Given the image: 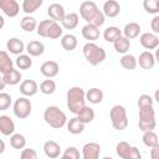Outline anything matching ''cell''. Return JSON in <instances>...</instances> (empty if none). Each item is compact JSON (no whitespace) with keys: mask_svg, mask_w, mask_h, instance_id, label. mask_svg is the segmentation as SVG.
<instances>
[{"mask_svg":"<svg viewBox=\"0 0 159 159\" xmlns=\"http://www.w3.org/2000/svg\"><path fill=\"white\" fill-rule=\"evenodd\" d=\"M80 15L87 24L94 25L97 27H101L106 21L103 11L98 9L94 1H83L80 5Z\"/></svg>","mask_w":159,"mask_h":159,"instance_id":"cell-1","label":"cell"},{"mask_svg":"<svg viewBox=\"0 0 159 159\" xmlns=\"http://www.w3.org/2000/svg\"><path fill=\"white\" fill-rule=\"evenodd\" d=\"M66 99L70 112L77 114L86 106V92L83 91L82 87L78 86L71 87L66 93Z\"/></svg>","mask_w":159,"mask_h":159,"instance_id":"cell-2","label":"cell"},{"mask_svg":"<svg viewBox=\"0 0 159 159\" xmlns=\"http://www.w3.org/2000/svg\"><path fill=\"white\" fill-rule=\"evenodd\" d=\"M43 119L50 127H52L55 129H60L67 124V117H66L65 112L61 111L56 106H50L45 109Z\"/></svg>","mask_w":159,"mask_h":159,"instance_id":"cell-3","label":"cell"},{"mask_svg":"<svg viewBox=\"0 0 159 159\" xmlns=\"http://www.w3.org/2000/svg\"><path fill=\"white\" fill-rule=\"evenodd\" d=\"M82 52H83V56L87 60V62L92 66H97V65L102 63L107 57L106 51L101 46L96 45L94 42H87L83 46Z\"/></svg>","mask_w":159,"mask_h":159,"instance_id":"cell-4","label":"cell"},{"mask_svg":"<svg viewBox=\"0 0 159 159\" xmlns=\"http://www.w3.org/2000/svg\"><path fill=\"white\" fill-rule=\"evenodd\" d=\"M109 118L112 127L116 130H124L128 127V117H127V111L123 106L116 104L111 108L109 112Z\"/></svg>","mask_w":159,"mask_h":159,"instance_id":"cell-5","label":"cell"},{"mask_svg":"<svg viewBox=\"0 0 159 159\" xmlns=\"http://www.w3.org/2000/svg\"><path fill=\"white\" fill-rule=\"evenodd\" d=\"M157 125V120H155V111L153 107H145V108H140L139 109V122H138V127L139 129L145 133V132H150L155 128Z\"/></svg>","mask_w":159,"mask_h":159,"instance_id":"cell-6","label":"cell"},{"mask_svg":"<svg viewBox=\"0 0 159 159\" xmlns=\"http://www.w3.org/2000/svg\"><path fill=\"white\" fill-rule=\"evenodd\" d=\"M116 153L122 159H142V154L139 149L124 140L119 142L116 145Z\"/></svg>","mask_w":159,"mask_h":159,"instance_id":"cell-7","label":"cell"},{"mask_svg":"<svg viewBox=\"0 0 159 159\" xmlns=\"http://www.w3.org/2000/svg\"><path fill=\"white\" fill-rule=\"evenodd\" d=\"M32 104L27 97H19L14 102V114L19 119H25L31 114Z\"/></svg>","mask_w":159,"mask_h":159,"instance_id":"cell-8","label":"cell"},{"mask_svg":"<svg viewBox=\"0 0 159 159\" xmlns=\"http://www.w3.org/2000/svg\"><path fill=\"white\" fill-rule=\"evenodd\" d=\"M139 41H140V45L147 51L157 50L159 47V37L154 32H144V34H142Z\"/></svg>","mask_w":159,"mask_h":159,"instance_id":"cell-9","label":"cell"},{"mask_svg":"<svg viewBox=\"0 0 159 159\" xmlns=\"http://www.w3.org/2000/svg\"><path fill=\"white\" fill-rule=\"evenodd\" d=\"M101 145L94 142L86 143L82 148V158L83 159H99Z\"/></svg>","mask_w":159,"mask_h":159,"instance_id":"cell-10","label":"cell"},{"mask_svg":"<svg viewBox=\"0 0 159 159\" xmlns=\"http://www.w3.org/2000/svg\"><path fill=\"white\" fill-rule=\"evenodd\" d=\"M0 9L9 17H15L20 12V5L16 0H1L0 1Z\"/></svg>","mask_w":159,"mask_h":159,"instance_id":"cell-11","label":"cell"},{"mask_svg":"<svg viewBox=\"0 0 159 159\" xmlns=\"http://www.w3.org/2000/svg\"><path fill=\"white\" fill-rule=\"evenodd\" d=\"M47 14L50 16L51 20L56 21V22H62V20L65 19L66 16V11H65V7L58 4V2H53L48 7H47Z\"/></svg>","mask_w":159,"mask_h":159,"instance_id":"cell-12","label":"cell"},{"mask_svg":"<svg viewBox=\"0 0 159 159\" xmlns=\"http://www.w3.org/2000/svg\"><path fill=\"white\" fill-rule=\"evenodd\" d=\"M58 71H60V66H58V63L56 61H46L40 67V72L46 78H53V77H56L58 75Z\"/></svg>","mask_w":159,"mask_h":159,"instance_id":"cell-13","label":"cell"},{"mask_svg":"<svg viewBox=\"0 0 159 159\" xmlns=\"http://www.w3.org/2000/svg\"><path fill=\"white\" fill-rule=\"evenodd\" d=\"M39 91V84L34 80H25L20 84V93L24 97H32L37 93Z\"/></svg>","mask_w":159,"mask_h":159,"instance_id":"cell-14","label":"cell"},{"mask_svg":"<svg viewBox=\"0 0 159 159\" xmlns=\"http://www.w3.org/2000/svg\"><path fill=\"white\" fill-rule=\"evenodd\" d=\"M43 153L48 159H56L61 154V147L55 140H47L43 144Z\"/></svg>","mask_w":159,"mask_h":159,"instance_id":"cell-15","label":"cell"},{"mask_svg":"<svg viewBox=\"0 0 159 159\" xmlns=\"http://www.w3.org/2000/svg\"><path fill=\"white\" fill-rule=\"evenodd\" d=\"M6 48L10 51V53H14V55H22V52L26 50L25 47V43L22 42V40L17 39V37H11L9 39V41L6 42Z\"/></svg>","mask_w":159,"mask_h":159,"instance_id":"cell-16","label":"cell"},{"mask_svg":"<svg viewBox=\"0 0 159 159\" xmlns=\"http://www.w3.org/2000/svg\"><path fill=\"white\" fill-rule=\"evenodd\" d=\"M138 63L143 70H152L155 65V57L154 53H152L150 51H143L139 55L138 58Z\"/></svg>","mask_w":159,"mask_h":159,"instance_id":"cell-17","label":"cell"},{"mask_svg":"<svg viewBox=\"0 0 159 159\" xmlns=\"http://www.w3.org/2000/svg\"><path fill=\"white\" fill-rule=\"evenodd\" d=\"M0 132L4 135H12L15 132V123L9 116H0Z\"/></svg>","mask_w":159,"mask_h":159,"instance_id":"cell-18","label":"cell"},{"mask_svg":"<svg viewBox=\"0 0 159 159\" xmlns=\"http://www.w3.org/2000/svg\"><path fill=\"white\" fill-rule=\"evenodd\" d=\"M103 14L107 17H116L120 11V5L116 0H108L103 4Z\"/></svg>","mask_w":159,"mask_h":159,"instance_id":"cell-19","label":"cell"},{"mask_svg":"<svg viewBox=\"0 0 159 159\" xmlns=\"http://www.w3.org/2000/svg\"><path fill=\"white\" fill-rule=\"evenodd\" d=\"M82 36L89 42H93L99 37V27L91 24H86L82 27Z\"/></svg>","mask_w":159,"mask_h":159,"instance_id":"cell-20","label":"cell"},{"mask_svg":"<svg viewBox=\"0 0 159 159\" xmlns=\"http://www.w3.org/2000/svg\"><path fill=\"white\" fill-rule=\"evenodd\" d=\"M26 51H27V55L37 57V56H41L45 52V45L41 41L34 40V41H30L26 45Z\"/></svg>","mask_w":159,"mask_h":159,"instance_id":"cell-21","label":"cell"},{"mask_svg":"<svg viewBox=\"0 0 159 159\" xmlns=\"http://www.w3.org/2000/svg\"><path fill=\"white\" fill-rule=\"evenodd\" d=\"M12 70H14L12 60L10 58V56L7 55L6 51H1L0 52V72H1V75L9 73Z\"/></svg>","mask_w":159,"mask_h":159,"instance_id":"cell-22","label":"cell"},{"mask_svg":"<svg viewBox=\"0 0 159 159\" xmlns=\"http://www.w3.org/2000/svg\"><path fill=\"white\" fill-rule=\"evenodd\" d=\"M140 25L138 22H129L124 26L123 29V36L127 37L128 40H132V39H135L139 36L140 34Z\"/></svg>","mask_w":159,"mask_h":159,"instance_id":"cell-23","label":"cell"},{"mask_svg":"<svg viewBox=\"0 0 159 159\" xmlns=\"http://www.w3.org/2000/svg\"><path fill=\"white\" fill-rule=\"evenodd\" d=\"M103 92L102 89L97 88V87H93V88H89L87 92H86V101H88L89 103L92 104H98L103 101Z\"/></svg>","mask_w":159,"mask_h":159,"instance_id":"cell-24","label":"cell"},{"mask_svg":"<svg viewBox=\"0 0 159 159\" xmlns=\"http://www.w3.org/2000/svg\"><path fill=\"white\" fill-rule=\"evenodd\" d=\"M78 21H80V17L76 12H70V14H66L65 19L62 20V27L67 29V30H73L78 26Z\"/></svg>","mask_w":159,"mask_h":159,"instance_id":"cell-25","label":"cell"},{"mask_svg":"<svg viewBox=\"0 0 159 159\" xmlns=\"http://www.w3.org/2000/svg\"><path fill=\"white\" fill-rule=\"evenodd\" d=\"M20 26H21V29H22L24 31H26V32H32L34 30H37L39 24H37V21H36L35 17H32V16H30V15H26V16H24V17L21 19Z\"/></svg>","mask_w":159,"mask_h":159,"instance_id":"cell-26","label":"cell"},{"mask_svg":"<svg viewBox=\"0 0 159 159\" xmlns=\"http://www.w3.org/2000/svg\"><path fill=\"white\" fill-rule=\"evenodd\" d=\"M113 47L114 50L118 52V53H122V55H125L130 47V40H128L127 37H124L123 35L117 39L114 42H113Z\"/></svg>","mask_w":159,"mask_h":159,"instance_id":"cell-27","label":"cell"},{"mask_svg":"<svg viewBox=\"0 0 159 159\" xmlns=\"http://www.w3.org/2000/svg\"><path fill=\"white\" fill-rule=\"evenodd\" d=\"M77 118H78L83 124L91 123V122L94 119V111H93L89 106H84V107L77 113Z\"/></svg>","mask_w":159,"mask_h":159,"instance_id":"cell-28","label":"cell"},{"mask_svg":"<svg viewBox=\"0 0 159 159\" xmlns=\"http://www.w3.org/2000/svg\"><path fill=\"white\" fill-rule=\"evenodd\" d=\"M67 130L71 133V134H81L83 130H84V124L77 118H71L68 122H67Z\"/></svg>","mask_w":159,"mask_h":159,"instance_id":"cell-29","label":"cell"},{"mask_svg":"<svg viewBox=\"0 0 159 159\" xmlns=\"http://www.w3.org/2000/svg\"><path fill=\"white\" fill-rule=\"evenodd\" d=\"M77 39L75 35L72 34H67V35H63L62 39H61V46L63 47V50L66 51H73L76 47H77Z\"/></svg>","mask_w":159,"mask_h":159,"instance_id":"cell-30","label":"cell"},{"mask_svg":"<svg viewBox=\"0 0 159 159\" xmlns=\"http://www.w3.org/2000/svg\"><path fill=\"white\" fill-rule=\"evenodd\" d=\"M122 36V31L117 27V26H109L104 30L103 32V39L107 41V42H114L117 39H119Z\"/></svg>","mask_w":159,"mask_h":159,"instance_id":"cell-31","label":"cell"},{"mask_svg":"<svg viewBox=\"0 0 159 159\" xmlns=\"http://www.w3.org/2000/svg\"><path fill=\"white\" fill-rule=\"evenodd\" d=\"M1 80H2L6 84H9V86H15V84H17V83L21 81V73H20V71H17V70H12L11 72L2 75V76H1Z\"/></svg>","mask_w":159,"mask_h":159,"instance_id":"cell-32","label":"cell"},{"mask_svg":"<svg viewBox=\"0 0 159 159\" xmlns=\"http://www.w3.org/2000/svg\"><path fill=\"white\" fill-rule=\"evenodd\" d=\"M119 62H120V66L123 68H125V70H135V67L138 65V60L133 55H130V53L123 55L120 57V61Z\"/></svg>","mask_w":159,"mask_h":159,"instance_id":"cell-33","label":"cell"},{"mask_svg":"<svg viewBox=\"0 0 159 159\" xmlns=\"http://www.w3.org/2000/svg\"><path fill=\"white\" fill-rule=\"evenodd\" d=\"M42 5V0H24L22 1V10L25 14L30 15L35 12Z\"/></svg>","mask_w":159,"mask_h":159,"instance_id":"cell-34","label":"cell"},{"mask_svg":"<svg viewBox=\"0 0 159 159\" xmlns=\"http://www.w3.org/2000/svg\"><path fill=\"white\" fill-rule=\"evenodd\" d=\"M143 143L147 145V147H149V148H154V147H157V145H159V137H158V134L157 133H154L153 130H150V132H145L144 134H143Z\"/></svg>","mask_w":159,"mask_h":159,"instance_id":"cell-35","label":"cell"},{"mask_svg":"<svg viewBox=\"0 0 159 159\" xmlns=\"http://www.w3.org/2000/svg\"><path fill=\"white\" fill-rule=\"evenodd\" d=\"M10 145L14 149H24L26 145V138L20 133H14L10 137Z\"/></svg>","mask_w":159,"mask_h":159,"instance_id":"cell-36","label":"cell"},{"mask_svg":"<svg viewBox=\"0 0 159 159\" xmlns=\"http://www.w3.org/2000/svg\"><path fill=\"white\" fill-rule=\"evenodd\" d=\"M16 66L20 68V70H29L31 66H32V60H31V56L30 55H20L16 57V61H15Z\"/></svg>","mask_w":159,"mask_h":159,"instance_id":"cell-37","label":"cell"},{"mask_svg":"<svg viewBox=\"0 0 159 159\" xmlns=\"http://www.w3.org/2000/svg\"><path fill=\"white\" fill-rule=\"evenodd\" d=\"M52 22H53V20H51V19H47V20H42V21H40V24H39V26H37V30H36L37 35H39V36H41V37H47V35H48V31H50V27H51Z\"/></svg>","mask_w":159,"mask_h":159,"instance_id":"cell-38","label":"cell"},{"mask_svg":"<svg viewBox=\"0 0 159 159\" xmlns=\"http://www.w3.org/2000/svg\"><path fill=\"white\" fill-rule=\"evenodd\" d=\"M40 91L43 94H52L56 91V83H55V81H52L50 78L42 81L41 84H40Z\"/></svg>","mask_w":159,"mask_h":159,"instance_id":"cell-39","label":"cell"},{"mask_svg":"<svg viewBox=\"0 0 159 159\" xmlns=\"http://www.w3.org/2000/svg\"><path fill=\"white\" fill-rule=\"evenodd\" d=\"M143 7L149 14H158L159 12V0H144Z\"/></svg>","mask_w":159,"mask_h":159,"instance_id":"cell-40","label":"cell"},{"mask_svg":"<svg viewBox=\"0 0 159 159\" xmlns=\"http://www.w3.org/2000/svg\"><path fill=\"white\" fill-rule=\"evenodd\" d=\"M60 159H81L80 150L76 147H68L67 149H65Z\"/></svg>","mask_w":159,"mask_h":159,"instance_id":"cell-41","label":"cell"},{"mask_svg":"<svg viewBox=\"0 0 159 159\" xmlns=\"http://www.w3.org/2000/svg\"><path fill=\"white\" fill-rule=\"evenodd\" d=\"M62 31H63L62 27H61L56 21H53L52 25H51V27H50V31H48L47 37H48V39H52V40L60 39V37L62 36Z\"/></svg>","mask_w":159,"mask_h":159,"instance_id":"cell-42","label":"cell"},{"mask_svg":"<svg viewBox=\"0 0 159 159\" xmlns=\"http://www.w3.org/2000/svg\"><path fill=\"white\" fill-rule=\"evenodd\" d=\"M153 102H154V99L149 94H142L138 98V107H139V109L145 108V107H153Z\"/></svg>","mask_w":159,"mask_h":159,"instance_id":"cell-43","label":"cell"},{"mask_svg":"<svg viewBox=\"0 0 159 159\" xmlns=\"http://www.w3.org/2000/svg\"><path fill=\"white\" fill-rule=\"evenodd\" d=\"M11 106V97L10 94L1 92L0 93V111H6Z\"/></svg>","mask_w":159,"mask_h":159,"instance_id":"cell-44","label":"cell"},{"mask_svg":"<svg viewBox=\"0 0 159 159\" xmlns=\"http://www.w3.org/2000/svg\"><path fill=\"white\" fill-rule=\"evenodd\" d=\"M20 159H37V153L32 148L22 149V152L20 154Z\"/></svg>","mask_w":159,"mask_h":159,"instance_id":"cell-45","label":"cell"},{"mask_svg":"<svg viewBox=\"0 0 159 159\" xmlns=\"http://www.w3.org/2000/svg\"><path fill=\"white\" fill-rule=\"evenodd\" d=\"M150 29L155 35H159V15H155L150 21Z\"/></svg>","mask_w":159,"mask_h":159,"instance_id":"cell-46","label":"cell"},{"mask_svg":"<svg viewBox=\"0 0 159 159\" xmlns=\"http://www.w3.org/2000/svg\"><path fill=\"white\" fill-rule=\"evenodd\" d=\"M150 159H159V145L150 149Z\"/></svg>","mask_w":159,"mask_h":159,"instance_id":"cell-47","label":"cell"},{"mask_svg":"<svg viewBox=\"0 0 159 159\" xmlns=\"http://www.w3.org/2000/svg\"><path fill=\"white\" fill-rule=\"evenodd\" d=\"M154 57H155V62L159 63V47L155 50V53H154Z\"/></svg>","mask_w":159,"mask_h":159,"instance_id":"cell-48","label":"cell"},{"mask_svg":"<svg viewBox=\"0 0 159 159\" xmlns=\"http://www.w3.org/2000/svg\"><path fill=\"white\" fill-rule=\"evenodd\" d=\"M154 99L159 103V88H158V89L155 91V93H154Z\"/></svg>","mask_w":159,"mask_h":159,"instance_id":"cell-49","label":"cell"},{"mask_svg":"<svg viewBox=\"0 0 159 159\" xmlns=\"http://www.w3.org/2000/svg\"><path fill=\"white\" fill-rule=\"evenodd\" d=\"M0 82H1V83H0V89H4V88H5V86H6V83H5L2 80H0Z\"/></svg>","mask_w":159,"mask_h":159,"instance_id":"cell-50","label":"cell"},{"mask_svg":"<svg viewBox=\"0 0 159 159\" xmlns=\"http://www.w3.org/2000/svg\"><path fill=\"white\" fill-rule=\"evenodd\" d=\"M4 150H5V144H4V142H2V140H1V149H0V152H1V153H2V152H4Z\"/></svg>","mask_w":159,"mask_h":159,"instance_id":"cell-51","label":"cell"},{"mask_svg":"<svg viewBox=\"0 0 159 159\" xmlns=\"http://www.w3.org/2000/svg\"><path fill=\"white\" fill-rule=\"evenodd\" d=\"M103 159H113V158H111V157H104Z\"/></svg>","mask_w":159,"mask_h":159,"instance_id":"cell-52","label":"cell"}]
</instances>
